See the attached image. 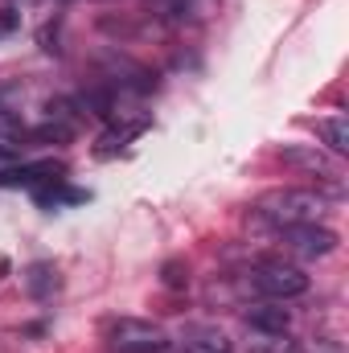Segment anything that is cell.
<instances>
[{
    "label": "cell",
    "mask_w": 349,
    "mask_h": 353,
    "mask_svg": "<svg viewBox=\"0 0 349 353\" xmlns=\"http://www.w3.org/2000/svg\"><path fill=\"white\" fill-rule=\"evenodd\" d=\"M279 161L292 165V169H304V173L321 176V181H337V161L325 157L321 148H304V144H292V148H279Z\"/></svg>",
    "instance_id": "cell-6"
},
{
    "label": "cell",
    "mask_w": 349,
    "mask_h": 353,
    "mask_svg": "<svg viewBox=\"0 0 349 353\" xmlns=\"http://www.w3.org/2000/svg\"><path fill=\"white\" fill-rule=\"evenodd\" d=\"M17 25H21V17H17L12 8H0V37H4V33H12Z\"/></svg>",
    "instance_id": "cell-15"
},
{
    "label": "cell",
    "mask_w": 349,
    "mask_h": 353,
    "mask_svg": "<svg viewBox=\"0 0 349 353\" xmlns=\"http://www.w3.org/2000/svg\"><path fill=\"white\" fill-rule=\"evenodd\" d=\"M144 128H148V119H132V123H123V128H111V132H103V140H99L94 157H103V161H107V157H115V152H119L123 144H132V140H136Z\"/></svg>",
    "instance_id": "cell-10"
},
{
    "label": "cell",
    "mask_w": 349,
    "mask_h": 353,
    "mask_svg": "<svg viewBox=\"0 0 349 353\" xmlns=\"http://www.w3.org/2000/svg\"><path fill=\"white\" fill-rule=\"evenodd\" d=\"M247 325L255 333H271V337H283L292 329V312L283 308V300H263V304H251L247 308Z\"/></svg>",
    "instance_id": "cell-7"
},
{
    "label": "cell",
    "mask_w": 349,
    "mask_h": 353,
    "mask_svg": "<svg viewBox=\"0 0 349 353\" xmlns=\"http://www.w3.org/2000/svg\"><path fill=\"white\" fill-rule=\"evenodd\" d=\"M107 345L115 353H165L169 350V333L152 321L140 316H119L107 325Z\"/></svg>",
    "instance_id": "cell-3"
},
{
    "label": "cell",
    "mask_w": 349,
    "mask_h": 353,
    "mask_svg": "<svg viewBox=\"0 0 349 353\" xmlns=\"http://www.w3.org/2000/svg\"><path fill=\"white\" fill-rule=\"evenodd\" d=\"M8 157H17V144H4L0 140V161H8Z\"/></svg>",
    "instance_id": "cell-16"
},
{
    "label": "cell",
    "mask_w": 349,
    "mask_h": 353,
    "mask_svg": "<svg viewBox=\"0 0 349 353\" xmlns=\"http://www.w3.org/2000/svg\"><path fill=\"white\" fill-rule=\"evenodd\" d=\"M283 243H288L296 255H304V259H325V255L337 251V234H333L329 226H317V222L288 226V230H283Z\"/></svg>",
    "instance_id": "cell-4"
},
{
    "label": "cell",
    "mask_w": 349,
    "mask_h": 353,
    "mask_svg": "<svg viewBox=\"0 0 349 353\" xmlns=\"http://www.w3.org/2000/svg\"><path fill=\"white\" fill-rule=\"evenodd\" d=\"M66 165L58 161H37V165H17V169H4L0 173V189H37L46 181H62Z\"/></svg>",
    "instance_id": "cell-5"
},
{
    "label": "cell",
    "mask_w": 349,
    "mask_h": 353,
    "mask_svg": "<svg viewBox=\"0 0 349 353\" xmlns=\"http://www.w3.org/2000/svg\"><path fill=\"white\" fill-rule=\"evenodd\" d=\"M247 288L259 292L263 300H296L308 292V275L296 263H283V259H259L247 271Z\"/></svg>",
    "instance_id": "cell-2"
},
{
    "label": "cell",
    "mask_w": 349,
    "mask_h": 353,
    "mask_svg": "<svg viewBox=\"0 0 349 353\" xmlns=\"http://www.w3.org/2000/svg\"><path fill=\"white\" fill-rule=\"evenodd\" d=\"M259 218L271 222L275 230H288V226H304V222H317L325 214V197L317 189H271L259 197Z\"/></svg>",
    "instance_id": "cell-1"
},
{
    "label": "cell",
    "mask_w": 349,
    "mask_h": 353,
    "mask_svg": "<svg viewBox=\"0 0 349 353\" xmlns=\"http://www.w3.org/2000/svg\"><path fill=\"white\" fill-rule=\"evenodd\" d=\"M189 283V271L181 263H165V288H185Z\"/></svg>",
    "instance_id": "cell-14"
},
{
    "label": "cell",
    "mask_w": 349,
    "mask_h": 353,
    "mask_svg": "<svg viewBox=\"0 0 349 353\" xmlns=\"http://www.w3.org/2000/svg\"><path fill=\"white\" fill-rule=\"evenodd\" d=\"M317 132H321V140L329 144L333 157H346L349 152V119L346 115H329V119H321Z\"/></svg>",
    "instance_id": "cell-11"
},
{
    "label": "cell",
    "mask_w": 349,
    "mask_h": 353,
    "mask_svg": "<svg viewBox=\"0 0 349 353\" xmlns=\"http://www.w3.org/2000/svg\"><path fill=\"white\" fill-rule=\"evenodd\" d=\"M181 345L185 353H230V337L222 333V329H214V325H185L181 329Z\"/></svg>",
    "instance_id": "cell-8"
},
{
    "label": "cell",
    "mask_w": 349,
    "mask_h": 353,
    "mask_svg": "<svg viewBox=\"0 0 349 353\" xmlns=\"http://www.w3.org/2000/svg\"><path fill=\"white\" fill-rule=\"evenodd\" d=\"M0 140H4V144H21V140H29V128H25L21 111L0 107Z\"/></svg>",
    "instance_id": "cell-12"
},
{
    "label": "cell",
    "mask_w": 349,
    "mask_h": 353,
    "mask_svg": "<svg viewBox=\"0 0 349 353\" xmlns=\"http://www.w3.org/2000/svg\"><path fill=\"white\" fill-rule=\"evenodd\" d=\"M58 288H62V279H58V267L54 263H33L25 271V292L33 300H50Z\"/></svg>",
    "instance_id": "cell-9"
},
{
    "label": "cell",
    "mask_w": 349,
    "mask_h": 353,
    "mask_svg": "<svg viewBox=\"0 0 349 353\" xmlns=\"http://www.w3.org/2000/svg\"><path fill=\"white\" fill-rule=\"evenodd\" d=\"M148 12L165 21H181L185 12H193V0H148Z\"/></svg>",
    "instance_id": "cell-13"
}]
</instances>
